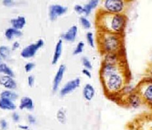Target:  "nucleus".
<instances>
[{
    "mask_svg": "<svg viewBox=\"0 0 152 130\" xmlns=\"http://www.w3.org/2000/svg\"><path fill=\"white\" fill-rule=\"evenodd\" d=\"M127 18L125 14H110L99 11L96 16L98 31L124 35Z\"/></svg>",
    "mask_w": 152,
    "mask_h": 130,
    "instance_id": "nucleus-1",
    "label": "nucleus"
},
{
    "mask_svg": "<svg viewBox=\"0 0 152 130\" xmlns=\"http://www.w3.org/2000/svg\"><path fill=\"white\" fill-rule=\"evenodd\" d=\"M124 35L98 31L97 43L102 54L110 53H123Z\"/></svg>",
    "mask_w": 152,
    "mask_h": 130,
    "instance_id": "nucleus-2",
    "label": "nucleus"
},
{
    "mask_svg": "<svg viewBox=\"0 0 152 130\" xmlns=\"http://www.w3.org/2000/svg\"><path fill=\"white\" fill-rule=\"evenodd\" d=\"M105 93L107 95L120 94L121 89L127 84V70L119 72L101 80Z\"/></svg>",
    "mask_w": 152,
    "mask_h": 130,
    "instance_id": "nucleus-3",
    "label": "nucleus"
},
{
    "mask_svg": "<svg viewBox=\"0 0 152 130\" xmlns=\"http://www.w3.org/2000/svg\"><path fill=\"white\" fill-rule=\"evenodd\" d=\"M137 91L144 103L152 106V76L145 77L137 86Z\"/></svg>",
    "mask_w": 152,
    "mask_h": 130,
    "instance_id": "nucleus-4",
    "label": "nucleus"
},
{
    "mask_svg": "<svg viewBox=\"0 0 152 130\" xmlns=\"http://www.w3.org/2000/svg\"><path fill=\"white\" fill-rule=\"evenodd\" d=\"M127 2L123 0H105L99 11L110 14H125Z\"/></svg>",
    "mask_w": 152,
    "mask_h": 130,
    "instance_id": "nucleus-5",
    "label": "nucleus"
},
{
    "mask_svg": "<svg viewBox=\"0 0 152 130\" xmlns=\"http://www.w3.org/2000/svg\"><path fill=\"white\" fill-rule=\"evenodd\" d=\"M125 70H127L125 63L121 65H110L102 62L100 69V78L101 80H103L111 75Z\"/></svg>",
    "mask_w": 152,
    "mask_h": 130,
    "instance_id": "nucleus-6",
    "label": "nucleus"
},
{
    "mask_svg": "<svg viewBox=\"0 0 152 130\" xmlns=\"http://www.w3.org/2000/svg\"><path fill=\"white\" fill-rule=\"evenodd\" d=\"M122 103L128 107L137 109L144 104L143 99L137 91L125 96L122 98Z\"/></svg>",
    "mask_w": 152,
    "mask_h": 130,
    "instance_id": "nucleus-7",
    "label": "nucleus"
},
{
    "mask_svg": "<svg viewBox=\"0 0 152 130\" xmlns=\"http://www.w3.org/2000/svg\"><path fill=\"white\" fill-rule=\"evenodd\" d=\"M45 44L42 39H39L36 42L29 44L22 49L20 55L24 59H30L34 57L39 49L41 48Z\"/></svg>",
    "mask_w": 152,
    "mask_h": 130,
    "instance_id": "nucleus-8",
    "label": "nucleus"
},
{
    "mask_svg": "<svg viewBox=\"0 0 152 130\" xmlns=\"http://www.w3.org/2000/svg\"><path fill=\"white\" fill-rule=\"evenodd\" d=\"M80 83L81 80L78 78L70 80L62 86V88L59 91V94L62 97H64V96L71 94V92H74L75 90H77L80 86Z\"/></svg>",
    "mask_w": 152,
    "mask_h": 130,
    "instance_id": "nucleus-9",
    "label": "nucleus"
},
{
    "mask_svg": "<svg viewBox=\"0 0 152 130\" xmlns=\"http://www.w3.org/2000/svg\"><path fill=\"white\" fill-rule=\"evenodd\" d=\"M67 7L59 4H53L49 7V18L51 21H54L59 16L64 15L67 12Z\"/></svg>",
    "mask_w": 152,
    "mask_h": 130,
    "instance_id": "nucleus-10",
    "label": "nucleus"
},
{
    "mask_svg": "<svg viewBox=\"0 0 152 130\" xmlns=\"http://www.w3.org/2000/svg\"><path fill=\"white\" fill-rule=\"evenodd\" d=\"M102 63L110 65L125 64L123 54L116 53H110L104 55Z\"/></svg>",
    "mask_w": 152,
    "mask_h": 130,
    "instance_id": "nucleus-11",
    "label": "nucleus"
},
{
    "mask_svg": "<svg viewBox=\"0 0 152 130\" xmlns=\"http://www.w3.org/2000/svg\"><path fill=\"white\" fill-rule=\"evenodd\" d=\"M66 70V66L65 65H61L59 66L57 72H56L55 76L53 79L52 83V91L55 92L58 90L59 85L64 78L65 72Z\"/></svg>",
    "mask_w": 152,
    "mask_h": 130,
    "instance_id": "nucleus-12",
    "label": "nucleus"
},
{
    "mask_svg": "<svg viewBox=\"0 0 152 130\" xmlns=\"http://www.w3.org/2000/svg\"><path fill=\"white\" fill-rule=\"evenodd\" d=\"M0 85L7 89V90L11 91H14L17 87V83L14 78L4 75L0 77Z\"/></svg>",
    "mask_w": 152,
    "mask_h": 130,
    "instance_id": "nucleus-13",
    "label": "nucleus"
},
{
    "mask_svg": "<svg viewBox=\"0 0 152 130\" xmlns=\"http://www.w3.org/2000/svg\"><path fill=\"white\" fill-rule=\"evenodd\" d=\"M78 34V28L77 25H72L67 31L63 33L61 37L62 41L69 42H75Z\"/></svg>",
    "mask_w": 152,
    "mask_h": 130,
    "instance_id": "nucleus-14",
    "label": "nucleus"
},
{
    "mask_svg": "<svg viewBox=\"0 0 152 130\" xmlns=\"http://www.w3.org/2000/svg\"><path fill=\"white\" fill-rule=\"evenodd\" d=\"M82 94L86 100L91 101L95 95V89L90 83H86L82 90Z\"/></svg>",
    "mask_w": 152,
    "mask_h": 130,
    "instance_id": "nucleus-15",
    "label": "nucleus"
},
{
    "mask_svg": "<svg viewBox=\"0 0 152 130\" xmlns=\"http://www.w3.org/2000/svg\"><path fill=\"white\" fill-rule=\"evenodd\" d=\"M63 52V41L61 39H59L58 41L57 44L56 45L54 55H53V57L52 59V64L56 65L60 59L61 56L62 55Z\"/></svg>",
    "mask_w": 152,
    "mask_h": 130,
    "instance_id": "nucleus-16",
    "label": "nucleus"
},
{
    "mask_svg": "<svg viewBox=\"0 0 152 130\" xmlns=\"http://www.w3.org/2000/svg\"><path fill=\"white\" fill-rule=\"evenodd\" d=\"M19 108L21 110L27 109L29 111L33 110L34 108V103L33 99L28 96H24L20 99V102L19 104Z\"/></svg>",
    "mask_w": 152,
    "mask_h": 130,
    "instance_id": "nucleus-17",
    "label": "nucleus"
},
{
    "mask_svg": "<svg viewBox=\"0 0 152 130\" xmlns=\"http://www.w3.org/2000/svg\"><path fill=\"white\" fill-rule=\"evenodd\" d=\"M10 22H11L12 28L21 31V29L24 28L26 24V19L24 16H18V17L12 18Z\"/></svg>",
    "mask_w": 152,
    "mask_h": 130,
    "instance_id": "nucleus-18",
    "label": "nucleus"
},
{
    "mask_svg": "<svg viewBox=\"0 0 152 130\" xmlns=\"http://www.w3.org/2000/svg\"><path fill=\"white\" fill-rule=\"evenodd\" d=\"M16 106L14 102L9 99L0 98V109L7 111H15Z\"/></svg>",
    "mask_w": 152,
    "mask_h": 130,
    "instance_id": "nucleus-19",
    "label": "nucleus"
},
{
    "mask_svg": "<svg viewBox=\"0 0 152 130\" xmlns=\"http://www.w3.org/2000/svg\"><path fill=\"white\" fill-rule=\"evenodd\" d=\"M99 4V0H90L87 3H86L83 6L84 14L85 16H88L90 15L92 12V10L97 8Z\"/></svg>",
    "mask_w": 152,
    "mask_h": 130,
    "instance_id": "nucleus-20",
    "label": "nucleus"
},
{
    "mask_svg": "<svg viewBox=\"0 0 152 130\" xmlns=\"http://www.w3.org/2000/svg\"><path fill=\"white\" fill-rule=\"evenodd\" d=\"M22 35V32L20 30H17L15 28L10 27L7 28L5 31V38L9 40V41H11L15 37H20Z\"/></svg>",
    "mask_w": 152,
    "mask_h": 130,
    "instance_id": "nucleus-21",
    "label": "nucleus"
},
{
    "mask_svg": "<svg viewBox=\"0 0 152 130\" xmlns=\"http://www.w3.org/2000/svg\"><path fill=\"white\" fill-rule=\"evenodd\" d=\"M0 98H7L10 99V100L15 102L18 98V94L14 91L6 89L0 93Z\"/></svg>",
    "mask_w": 152,
    "mask_h": 130,
    "instance_id": "nucleus-22",
    "label": "nucleus"
},
{
    "mask_svg": "<svg viewBox=\"0 0 152 130\" xmlns=\"http://www.w3.org/2000/svg\"><path fill=\"white\" fill-rule=\"evenodd\" d=\"M136 91H137V86H134L133 85L127 83V84L125 85L123 89H121L120 94L122 96V98H124L125 96H126L129 94H131V93Z\"/></svg>",
    "mask_w": 152,
    "mask_h": 130,
    "instance_id": "nucleus-23",
    "label": "nucleus"
},
{
    "mask_svg": "<svg viewBox=\"0 0 152 130\" xmlns=\"http://www.w3.org/2000/svg\"><path fill=\"white\" fill-rule=\"evenodd\" d=\"M11 48H10L8 46L2 45L0 46V57L4 60H8L11 54Z\"/></svg>",
    "mask_w": 152,
    "mask_h": 130,
    "instance_id": "nucleus-24",
    "label": "nucleus"
},
{
    "mask_svg": "<svg viewBox=\"0 0 152 130\" xmlns=\"http://www.w3.org/2000/svg\"><path fill=\"white\" fill-rule=\"evenodd\" d=\"M0 73L4 74V76H11V77L14 78L15 74L12 70L9 67V66L5 62H2L0 65Z\"/></svg>",
    "mask_w": 152,
    "mask_h": 130,
    "instance_id": "nucleus-25",
    "label": "nucleus"
},
{
    "mask_svg": "<svg viewBox=\"0 0 152 130\" xmlns=\"http://www.w3.org/2000/svg\"><path fill=\"white\" fill-rule=\"evenodd\" d=\"M56 118L59 123L64 124L67 122V115L64 109H59L56 113Z\"/></svg>",
    "mask_w": 152,
    "mask_h": 130,
    "instance_id": "nucleus-26",
    "label": "nucleus"
},
{
    "mask_svg": "<svg viewBox=\"0 0 152 130\" xmlns=\"http://www.w3.org/2000/svg\"><path fill=\"white\" fill-rule=\"evenodd\" d=\"M80 23L81 25L86 29H89L91 28V23L89 20L86 16H82L80 18Z\"/></svg>",
    "mask_w": 152,
    "mask_h": 130,
    "instance_id": "nucleus-27",
    "label": "nucleus"
},
{
    "mask_svg": "<svg viewBox=\"0 0 152 130\" xmlns=\"http://www.w3.org/2000/svg\"><path fill=\"white\" fill-rule=\"evenodd\" d=\"M86 41L88 44L90 46V47L94 48L95 46V39H94V33L90 31H88L86 35Z\"/></svg>",
    "mask_w": 152,
    "mask_h": 130,
    "instance_id": "nucleus-28",
    "label": "nucleus"
},
{
    "mask_svg": "<svg viewBox=\"0 0 152 130\" xmlns=\"http://www.w3.org/2000/svg\"><path fill=\"white\" fill-rule=\"evenodd\" d=\"M84 46H85V44L84 42H82V41L79 42L77 44V46H76V48H75L73 53H73V55H79V54H80V53H82V52H83V50H84Z\"/></svg>",
    "mask_w": 152,
    "mask_h": 130,
    "instance_id": "nucleus-29",
    "label": "nucleus"
},
{
    "mask_svg": "<svg viewBox=\"0 0 152 130\" xmlns=\"http://www.w3.org/2000/svg\"><path fill=\"white\" fill-rule=\"evenodd\" d=\"M82 63L83 65L84 68L88 69V70H91L93 68V66H92L91 62L90 59H89L86 57H83L82 58Z\"/></svg>",
    "mask_w": 152,
    "mask_h": 130,
    "instance_id": "nucleus-30",
    "label": "nucleus"
},
{
    "mask_svg": "<svg viewBox=\"0 0 152 130\" xmlns=\"http://www.w3.org/2000/svg\"><path fill=\"white\" fill-rule=\"evenodd\" d=\"M35 64L34 62H28L27 64H26L25 66H24V68H25V70L26 72H31L33 69L35 68Z\"/></svg>",
    "mask_w": 152,
    "mask_h": 130,
    "instance_id": "nucleus-31",
    "label": "nucleus"
},
{
    "mask_svg": "<svg viewBox=\"0 0 152 130\" xmlns=\"http://www.w3.org/2000/svg\"><path fill=\"white\" fill-rule=\"evenodd\" d=\"M74 9L75 12L78 13L79 15H82V14H84V8H83V6L81 5H79L77 4L74 7Z\"/></svg>",
    "mask_w": 152,
    "mask_h": 130,
    "instance_id": "nucleus-32",
    "label": "nucleus"
},
{
    "mask_svg": "<svg viewBox=\"0 0 152 130\" xmlns=\"http://www.w3.org/2000/svg\"><path fill=\"white\" fill-rule=\"evenodd\" d=\"M8 128L7 122L5 119H1L0 121V128L1 130H7Z\"/></svg>",
    "mask_w": 152,
    "mask_h": 130,
    "instance_id": "nucleus-33",
    "label": "nucleus"
},
{
    "mask_svg": "<svg viewBox=\"0 0 152 130\" xmlns=\"http://www.w3.org/2000/svg\"><path fill=\"white\" fill-rule=\"evenodd\" d=\"M28 85L32 87L35 84V77L33 75H29L28 78Z\"/></svg>",
    "mask_w": 152,
    "mask_h": 130,
    "instance_id": "nucleus-34",
    "label": "nucleus"
},
{
    "mask_svg": "<svg viewBox=\"0 0 152 130\" xmlns=\"http://www.w3.org/2000/svg\"><path fill=\"white\" fill-rule=\"evenodd\" d=\"M12 119L13 122H18L20 121V115L17 112H13L12 114Z\"/></svg>",
    "mask_w": 152,
    "mask_h": 130,
    "instance_id": "nucleus-35",
    "label": "nucleus"
},
{
    "mask_svg": "<svg viewBox=\"0 0 152 130\" xmlns=\"http://www.w3.org/2000/svg\"><path fill=\"white\" fill-rule=\"evenodd\" d=\"M28 121L30 124H35L37 122V120L34 115H28Z\"/></svg>",
    "mask_w": 152,
    "mask_h": 130,
    "instance_id": "nucleus-36",
    "label": "nucleus"
},
{
    "mask_svg": "<svg viewBox=\"0 0 152 130\" xmlns=\"http://www.w3.org/2000/svg\"><path fill=\"white\" fill-rule=\"evenodd\" d=\"M82 74H83L84 76H86V77H88V78H91L92 76H91V73L90 70L84 68L82 70Z\"/></svg>",
    "mask_w": 152,
    "mask_h": 130,
    "instance_id": "nucleus-37",
    "label": "nucleus"
},
{
    "mask_svg": "<svg viewBox=\"0 0 152 130\" xmlns=\"http://www.w3.org/2000/svg\"><path fill=\"white\" fill-rule=\"evenodd\" d=\"M2 3L6 7H11L14 5L15 1L12 0H3Z\"/></svg>",
    "mask_w": 152,
    "mask_h": 130,
    "instance_id": "nucleus-38",
    "label": "nucleus"
},
{
    "mask_svg": "<svg viewBox=\"0 0 152 130\" xmlns=\"http://www.w3.org/2000/svg\"><path fill=\"white\" fill-rule=\"evenodd\" d=\"M20 43L18 41H15L12 43V46H11V49L12 51H15L16 49H17L20 48Z\"/></svg>",
    "mask_w": 152,
    "mask_h": 130,
    "instance_id": "nucleus-39",
    "label": "nucleus"
},
{
    "mask_svg": "<svg viewBox=\"0 0 152 130\" xmlns=\"http://www.w3.org/2000/svg\"><path fill=\"white\" fill-rule=\"evenodd\" d=\"M18 128L22 130H27L29 129V126L26 125H18Z\"/></svg>",
    "mask_w": 152,
    "mask_h": 130,
    "instance_id": "nucleus-40",
    "label": "nucleus"
},
{
    "mask_svg": "<svg viewBox=\"0 0 152 130\" xmlns=\"http://www.w3.org/2000/svg\"><path fill=\"white\" fill-rule=\"evenodd\" d=\"M1 57H0V65H1Z\"/></svg>",
    "mask_w": 152,
    "mask_h": 130,
    "instance_id": "nucleus-41",
    "label": "nucleus"
},
{
    "mask_svg": "<svg viewBox=\"0 0 152 130\" xmlns=\"http://www.w3.org/2000/svg\"><path fill=\"white\" fill-rule=\"evenodd\" d=\"M151 64H152V55L151 57Z\"/></svg>",
    "mask_w": 152,
    "mask_h": 130,
    "instance_id": "nucleus-42",
    "label": "nucleus"
},
{
    "mask_svg": "<svg viewBox=\"0 0 152 130\" xmlns=\"http://www.w3.org/2000/svg\"><path fill=\"white\" fill-rule=\"evenodd\" d=\"M27 130H31V129H29H29H27Z\"/></svg>",
    "mask_w": 152,
    "mask_h": 130,
    "instance_id": "nucleus-43",
    "label": "nucleus"
},
{
    "mask_svg": "<svg viewBox=\"0 0 152 130\" xmlns=\"http://www.w3.org/2000/svg\"><path fill=\"white\" fill-rule=\"evenodd\" d=\"M151 72H152V71H151ZM151 76H152V74H151Z\"/></svg>",
    "mask_w": 152,
    "mask_h": 130,
    "instance_id": "nucleus-44",
    "label": "nucleus"
}]
</instances>
